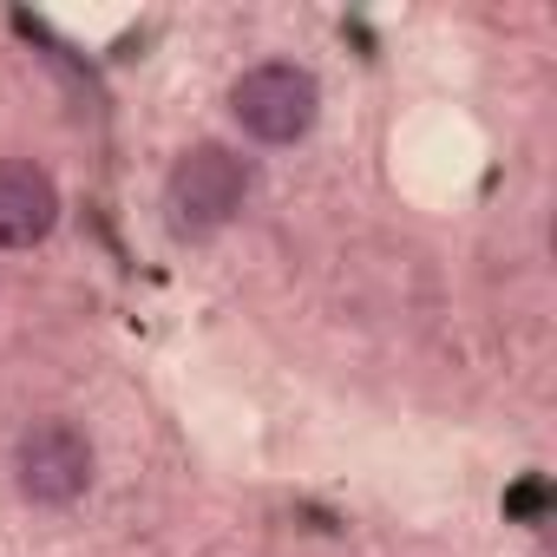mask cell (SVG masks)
<instances>
[{
	"mask_svg": "<svg viewBox=\"0 0 557 557\" xmlns=\"http://www.w3.org/2000/svg\"><path fill=\"white\" fill-rule=\"evenodd\" d=\"M60 223V184L34 158H0V249H34Z\"/></svg>",
	"mask_w": 557,
	"mask_h": 557,
	"instance_id": "4",
	"label": "cell"
},
{
	"mask_svg": "<svg viewBox=\"0 0 557 557\" xmlns=\"http://www.w3.org/2000/svg\"><path fill=\"white\" fill-rule=\"evenodd\" d=\"M14 485L27 505H73L92 485V440L73 420H34L14 446Z\"/></svg>",
	"mask_w": 557,
	"mask_h": 557,
	"instance_id": "3",
	"label": "cell"
},
{
	"mask_svg": "<svg viewBox=\"0 0 557 557\" xmlns=\"http://www.w3.org/2000/svg\"><path fill=\"white\" fill-rule=\"evenodd\" d=\"M230 119L243 125V138L256 145H296L315 132L322 119V86L309 66L296 60H262L230 86Z\"/></svg>",
	"mask_w": 557,
	"mask_h": 557,
	"instance_id": "2",
	"label": "cell"
},
{
	"mask_svg": "<svg viewBox=\"0 0 557 557\" xmlns=\"http://www.w3.org/2000/svg\"><path fill=\"white\" fill-rule=\"evenodd\" d=\"M249 184H256L249 158L230 151V145H216V138H203V145L177 151V164L164 177V223L177 236H190V243L197 236H216V230H230L243 216Z\"/></svg>",
	"mask_w": 557,
	"mask_h": 557,
	"instance_id": "1",
	"label": "cell"
}]
</instances>
